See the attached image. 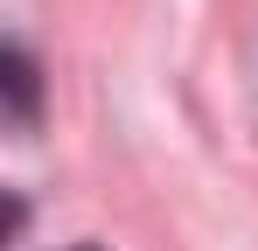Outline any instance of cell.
Here are the masks:
<instances>
[{
    "mask_svg": "<svg viewBox=\"0 0 258 251\" xmlns=\"http://www.w3.org/2000/svg\"><path fill=\"white\" fill-rule=\"evenodd\" d=\"M0 70H7V105H14V119L28 126V119H35V91H42V84H35V63H28V49H21V42H7Z\"/></svg>",
    "mask_w": 258,
    "mask_h": 251,
    "instance_id": "1",
    "label": "cell"
},
{
    "mask_svg": "<svg viewBox=\"0 0 258 251\" xmlns=\"http://www.w3.org/2000/svg\"><path fill=\"white\" fill-rule=\"evenodd\" d=\"M84 251H98V244H84Z\"/></svg>",
    "mask_w": 258,
    "mask_h": 251,
    "instance_id": "2",
    "label": "cell"
}]
</instances>
